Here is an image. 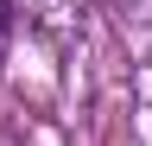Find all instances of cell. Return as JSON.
I'll list each match as a JSON object with an SVG mask.
<instances>
[{
  "label": "cell",
  "instance_id": "cell-1",
  "mask_svg": "<svg viewBox=\"0 0 152 146\" xmlns=\"http://www.w3.org/2000/svg\"><path fill=\"white\" fill-rule=\"evenodd\" d=\"M121 26H152V0H114Z\"/></svg>",
  "mask_w": 152,
  "mask_h": 146
},
{
  "label": "cell",
  "instance_id": "cell-2",
  "mask_svg": "<svg viewBox=\"0 0 152 146\" xmlns=\"http://www.w3.org/2000/svg\"><path fill=\"white\" fill-rule=\"evenodd\" d=\"M7 13H13V7H7V0H0V32H7Z\"/></svg>",
  "mask_w": 152,
  "mask_h": 146
}]
</instances>
